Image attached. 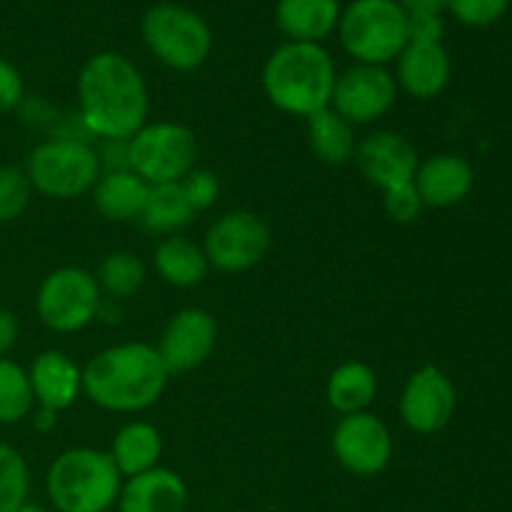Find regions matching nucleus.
Segmentation results:
<instances>
[{
	"mask_svg": "<svg viewBox=\"0 0 512 512\" xmlns=\"http://www.w3.org/2000/svg\"><path fill=\"white\" fill-rule=\"evenodd\" d=\"M333 455L348 473L373 478L388 468L393 458V435L378 415H343L333 430Z\"/></svg>",
	"mask_w": 512,
	"mask_h": 512,
	"instance_id": "obj_12",
	"label": "nucleus"
},
{
	"mask_svg": "<svg viewBox=\"0 0 512 512\" xmlns=\"http://www.w3.org/2000/svg\"><path fill=\"white\" fill-rule=\"evenodd\" d=\"M443 15H413L408 18V43L435 45L443 40Z\"/></svg>",
	"mask_w": 512,
	"mask_h": 512,
	"instance_id": "obj_35",
	"label": "nucleus"
},
{
	"mask_svg": "<svg viewBox=\"0 0 512 512\" xmlns=\"http://www.w3.org/2000/svg\"><path fill=\"white\" fill-rule=\"evenodd\" d=\"M195 210L188 203L180 183H163V185H150L148 200H145L143 215L140 223L145 230L158 235H178L185 225L193 220Z\"/></svg>",
	"mask_w": 512,
	"mask_h": 512,
	"instance_id": "obj_26",
	"label": "nucleus"
},
{
	"mask_svg": "<svg viewBox=\"0 0 512 512\" xmlns=\"http://www.w3.org/2000/svg\"><path fill=\"white\" fill-rule=\"evenodd\" d=\"M123 475L110 453L68 448L50 463L45 493L55 512H110L118 505Z\"/></svg>",
	"mask_w": 512,
	"mask_h": 512,
	"instance_id": "obj_4",
	"label": "nucleus"
},
{
	"mask_svg": "<svg viewBox=\"0 0 512 512\" xmlns=\"http://www.w3.org/2000/svg\"><path fill=\"white\" fill-rule=\"evenodd\" d=\"M218 345V323L203 308H185L175 313L158 340V355L170 375L190 373L213 355Z\"/></svg>",
	"mask_w": 512,
	"mask_h": 512,
	"instance_id": "obj_14",
	"label": "nucleus"
},
{
	"mask_svg": "<svg viewBox=\"0 0 512 512\" xmlns=\"http://www.w3.org/2000/svg\"><path fill=\"white\" fill-rule=\"evenodd\" d=\"M28 380L38 408L55 410V413L70 408L83 393V368H78L75 360L60 350L40 353L30 363Z\"/></svg>",
	"mask_w": 512,
	"mask_h": 512,
	"instance_id": "obj_17",
	"label": "nucleus"
},
{
	"mask_svg": "<svg viewBox=\"0 0 512 512\" xmlns=\"http://www.w3.org/2000/svg\"><path fill=\"white\" fill-rule=\"evenodd\" d=\"M18 512H50L48 508H40V505H30V503H25L23 508H20Z\"/></svg>",
	"mask_w": 512,
	"mask_h": 512,
	"instance_id": "obj_39",
	"label": "nucleus"
},
{
	"mask_svg": "<svg viewBox=\"0 0 512 512\" xmlns=\"http://www.w3.org/2000/svg\"><path fill=\"white\" fill-rule=\"evenodd\" d=\"M458 393L448 375L435 365L415 370L400 393V420L420 435H433L450 423Z\"/></svg>",
	"mask_w": 512,
	"mask_h": 512,
	"instance_id": "obj_13",
	"label": "nucleus"
},
{
	"mask_svg": "<svg viewBox=\"0 0 512 512\" xmlns=\"http://www.w3.org/2000/svg\"><path fill=\"white\" fill-rule=\"evenodd\" d=\"M305 123H308L310 150L320 163L338 168L355 158V150H358L355 125H350L343 115L335 113L333 108H323L305 118Z\"/></svg>",
	"mask_w": 512,
	"mask_h": 512,
	"instance_id": "obj_25",
	"label": "nucleus"
},
{
	"mask_svg": "<svg viewBox=\"0 0 512 512\" xmlns=\"http://www.w3.org/2000/svg\"><path fill=\"white\" fill-rule=\"evenodd\" d=\"M78 105V118L90 135L130 140L148 123V85L133 60L105 50L80 68Z\"/></svg>",
	"mask_w": 512,
	"mask_h": 512,
	"instance_id": "obj_1",
	"label": "nucleus"
},
{
	"mask_svg": "<svg viewBox=\"0 0 512 512\" xmlns=\"http://www.w3.org/2000/svg\"><path fill=\"white\" fill-rule=\"evenodd\" d=\"M35 193L53 200H73L93 193L103 175L98 150L85 138H55L35 145L25 163Z\"/></svg>",
	"mask_w": 512,
	"mask_h": 512,
	"instance_id": "obj_6",
	"label": "nucleus"
},
{
	"mask_svg": "<svg viewBox=\"0 0 512 512\" xmlns=\"http://www.w3.org/2000/svg\"><path fill=\"white\" fill-rule=\"evenodd\" d=\"M160 455H163L160 430L145 420H133V423L123 425L115 433L113 445H110V458H113L123 480L158 468Z\"/></svg>",
	"mask_w": 512,
	"mask_h": 512,
	"instance_id": "obj_22",
	"label": "nucleus"
},
{
	"mask_svg": "<svg viewBox=\"0 0 512 512\" xmlns=\"http://www.w3.org/2000/svg\"><path fill=\"white\" fill-rule=\"evenodd\" d=\"M378 395V375L368 363L348 360L330 373L325 385L328 405L340 415L363 413Z\"/></svg>",
	"mask_w": 512,
	"mask_h": 512,
	"instance_id": "obj_24",
	"label": "nucleus"
},
{
	"mask_svg": "<svg viewBox=\"0 0 512 512\" xmlns=\"http://www.w3.org/2000/svg\"><path fill=\"white\" fill-rule=\"evenodd\" d=\"M100 305L103 293L95 275L75 265L45 275L35 295V313L53 333H78L88 328L98 318Z\"/></svg>",
	"mask_w": 512,
	"mask_h": 512,
	"instance_id": "obj_9",
	"label": "nucleus"
},
{
	"mask_svg": "<svg viewBox=\"0 0 512 512\" xmlns=\"http://www.w3.org/2000/svg\"><path fill=\"white\" fill-rule=\"evenodd\" d=\"M33 195L25 168L18 165H0V225L13 223L25 213Z\"/></svg>",
	"mask_w": 512,
	"mask_h": 512,
	"instance_id": "obj_30",
	"label": "nucleus"
},
{
	"mask_svg": "<svg viewBox=\"0 0 512 512\" xmlns=\"http://www.w3.org/2000/svg\"><path fill=\"white\" fill-rule=\"evenodd\" d=\"M155 270L160 280L173 288H195L208 278L210 263L205 258L203 245L183 238V235H168L155 248Z\"/></svg>",
	"mask_w": 512,
	"mask_h": 512,
	"instance_id": "obj_23",
	"label": "nucleus"
},
{
	"mask_svg": "<svg viewBox=\"0 0 512 512\" xmlns=\"http://www.w3.org/2000/svg\"><path fill=\"white\" fill-rule=\"evenodd\" d=\"M25 100V83L20 70L0 55V113L20 108Z\"/></svg>",
	"mask_w": 512,
	"mask_h": 512,
	"instance_id": "obj_34",
	"label": "nucleus"
},
{
	"mask_svg": "<svg viewBox=\"0 0 512 512\" xmlns=\"http://www.w3.org/2000/svg\"><path fill=\"white\" fill-rule=\"evenodd\" d=\"M510 0H448V10L470 28H485L500 20Z\"/></svg>",
	"mask_w": 512,
	"mask_h": 512,
	"instance_id": "obj_31",
	"label": "nucleus"
},
{
	"mask_svg": "<svg viewBox=\"0 0 512 512\" xmlns=\"http://www.w3.org/2000/svg\"><path fill=\"white\" fill-rule=\"evenodd\" d=\"M415 190L425 208H453L473 190V165L455 153L430 155L415 170Z\"/></svg>",
	"mask_w": 512,
	"mask_h": 512,
	"instance_id": "obj_16",
	"label": "nucleus"
},
{
	"mask_svg": "<svg viewBox=\"0 0 512 512\" xmlns=\"http://www.w3.org/2000/svg\"><path fill=\"white\" fill-rule=\"evenodd\" d=\"M398 100L395 75L383 65L355 63L335 78L330 108L350 125H368L385 118Z\"/></svg>",
	"mask_w": 512,
	"mask_h": 512,
	"instance_id": "obj_11",
	"label": "nucleus"
},
{
	"mask_svg": "<svg viewBox=\"0 0 512 512\" xmlns=\"http://www.w3.org/2000/svg\"><path fill=\"white\" fill-rule=\"evenodd\" d=\"M58 423V413L48 408H38V413L33 415V428L40 430V433H50Z\"/></svg>",
	"mask_w": 512,
	"mask_h": 512,
	"instance_id": "obj_38",
	"label": "nucleus"
},
{
	"mask_svg": "<svg viewBox=\"0 0 512 512\" xmlns=\"http://www.w3.org/2000/svg\"><path fill=\"white\" fill-rule=\"evenodd\" d=\"M395 83L418 100H430L445 90L450 80V55L443 43H408L395 58Z\"/></svg>",
	"mask_w": 512,
	"mask_h": 512,
	"instance_id": "obj_19",
	"label": "nucleus"
},
{
	"mask_svg": "<svg viewBox=\"0 0 512 512\" xmlns=\"http://www.w3.org/2000/svg\"><path fill=\"white\" fill-rule=\"evenodd\" d=\"M383 208L388 213L390 220L395 223H415L420 218V213L425 210L423 200H420L415 183L398 185V188H390L383 193Z\"/></svg>",
	"mask_w": 512,
	"mask_h": 512,
	"instance_id": "obj_32",
	"label": "nucleus"
},
{
	"mask_svg": "<svg viewBox=\"0 0 512 512\" xmlns=\"http://www.w3.org/2000/svg\"><path fill=\"white\" fill-rule=\"evenodd\" d=\"M150 185L133 170H103L93 188L95 210L110 223H130L140 220L148 200Z\"/></svg>",
	"mask_w": 512,
	"mask_h": 512,
	"instance_id": "obj_21",
	"label": "nucleus"
},
{
	"mask_svg": "<svg viewBox=\"0 0 512 512\" xmlns=\"http://www.w3.org/2000/svg\"><path fill=\"white\" fill-rule=\"evenodd\" d=\"M180 185H183L185 198H188V203L193 205L195 213H198V210L213 208L215 200H218L220 195V180L213 170L195 168L193 173H188L183 180H180Z\"/></svg>",
	"mask_w": 512,
	"mask_h": 512,
	"instance_id": "obj_33",
	"label": "nucleus"
},
{
	"mask_svg": "<svg viewBox=\"0 0 512 512\" xmlns=\"http://www.w3.org/2000/svg\"><path fill=\"white\" fill-rule=\"evenodd\" d=\"M355 165L370 185L385 190L413 183L420 158L415 145L395 130H378L363 138L355 150Z\"/></svg>",
	"mask_w": 512,
	"mask_h": 512,
	"instance_id": "obj_15",
	"label": "nucleus"
},
{
	"mask_svg": "<svg viewBox=\"0 0 512 512\" xmlns=\"http://www.w3.org/2000/svg\"><path fill=\"white\" fill-rule=\"evenodd\" d=\"M95 280L100 285V293L108 295L110 300L133 298L145 285V265L135 253L115 250V253L105 255Z\"/></svg>",
	"mask_w": 512,
	"mask_h": 512,
	"instance_id": "obj_27",
	"label": "nucleus"
},
{
	"mask_svg": "<svg viewBox=\"0 0 512 512\" xmlns=\"http://www.w3.org/2000/svg\"><path fill=\"white\" fill-rule=\"evenodd\" d=\"M340 45L363 65H388L408 45V15L398 0H353L338 23Z\"/></svg>",
	"mask_w": 512,
	"mask_h": 512,
	"instance_id": "obj_5",
	"label": "nucleus"
},
{
	"mask_svg": "<svg viewBox=\"0 0 512 512\" xmlns=\"http://www.w3.org/2000/svg\"><path fill=\"white\" fill-rule=\"evenodd\" d=\"M198 165V138L173 120L145 123L128 140V168L148 185L180 183Z\"/></svg>",
	"mask_w": 512,
	"mask_h": 512,
	"instance_id": "obj_8",
	"label": "nucleus"
},
{
	"mask_svg": "<svg viewBox=\"0 0 512 512\" xmlns=\"http://www.w3.org/2000/svg\"><path fill=\"white\" fill-rule=\"evenodd\" d=\"M168 368L155 345L120 343L105 348L83 368V393L110 413H143L168 385Z\"/></svg>",
	"mask_w": 512,
	"mask_h": 512,
	"instance_id": "obj_2",
	"label": "nucleus"
},
{
	"mask_svg": "<svg viewBox=\"0 0 512 512\" xmlns=\"http://www.w3.org/2000/svg\"><path fill=\"white\" fill-rule=\"evenodd\" d=\"M188 485L168 468H153L148 473L123 480L118 495V512H185Z\"/></svg>",
	"mask_w": 512,
	"mask_h": 512,
	"instance_id": "obj_18",
	"label": "nucleus"
},
{
	"mask_svg": "<svg viewBox=\"0 0 512 512\" xmlns=\"http://www.w3.org/2000/svg\"><path fill=\"white\" fill-rule=\"evenodd\" d=\"M28 370L10 358H0V425H15L33 413Z\"/></svg>",
	"mask_w": 512,
	"mask_h": 512,
	"instance_id": "obj_28",
	"label": "nucleus"
},
{
	"mask_svg": "<svg viewBox=\"0 0 512 512\" xmlns=\"http://www.w3.org/2000/svg\"><path fill=\"white\" fill-rule=\"evenodd\" d=\"M335 63L320 43L278 45L263 65V93L273 108L295 118H310L330 108Z\"/></svg>",
	"mask_w": 512,
	"mask_h": 512,
	"instance_id": "obj_3",
	"label": "nucleus"
},
{
	"mask_svg": "<svg viewBox=\"0 0 512 512\" xmlns=\"http://www.w3.org/2000/svg\"><path fill=\"white\" fill-rule=\"evenodd\" d=\"M140 33L153 58L178 73L198 70L213 50V30L203 15L178 3H158L145 10Z\"/></svg>",
	"mask_w": 512,
	"mask_h": 512,
	"instance_id": "obj_7",
	"label": "nucleus"
},
{
	"mask_svg": "<svg viewBox=\"0 0 512 512\" xmlns=\"http://www.w3.org/2000/svg\"><path fill=\"white\" fill-rule=\"evenodd\" d=\"M408 18L413 15H443L448 10V0H398Z\"/></svg>",
	"mask_w": 512,
	"mask_h": 512,
	"instance_id": "obj_37",
	"label": "nucleus"
},
{
	"mask_svg": "<svg viewBox=\"0 0 512 512\" xmlns=\"http://www.w3.org/2000/svg\"><path fill=\"white\" fill-rule=\"evenodd\" d=\"M28 463L13 445L0 443V512H18L28 503Z\"/></svg>",
	"mask_w": 512,
	"mask_h": 512,
	"instance_id": "obj_29",
	"label": "nucleus"
},
{
	"mask_svg": "<svg viewBox=\"0 0 512 512\" xmlns=\"http://www.w3.org/2000/svg\"><path fill=\"white\" fill-rule=\"evenodd\" d=\"M18 333H20L18 318H15L10 310L0 308V358H8L10 350H13L15 343H18Z\"/></svg>",
	"mask_w": 512,
	"mask_h": 512,
	"instance_id": "obj_36",
	"label": "nucleus"
},
{
	"mask_svg": "<svg viewBox=\"0 0 512 512\" xmlns=\"http://www.w3.org/2000/svg\"><path fill=\"white\" fill-rule=\"evenodd\" d=\"M210 268L220 273H245L270 250V228L250 210H230L208 228L203 240Z\"/></svg>",
	"mask_w": 512,
	"mask_h": 512,
	"instance_id": "obj_10",
	"label": "nucleus"
},
{
	"mask_svg": "<svg viewBox=\"0 0 512 512\" xmlns=\"http://www.w3.org/2000/svg\"><path fill=\"white\" fill-rule=\"evenodd\" d=\"M340 0H278L275 23L293 43H320L338 30Z\"/></svg>",
	"mask_w": 512,
	"mask_h": 512,
	"instance_id": "obj_20",
	"label": "nucleus"
}]
</instances>
